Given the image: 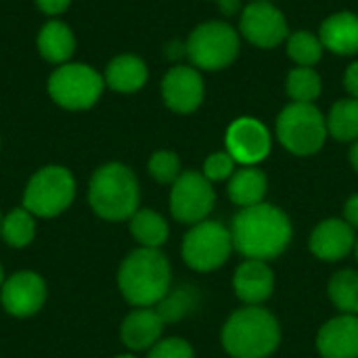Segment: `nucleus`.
I'll return each instance as SVG.
<instances>
[{
	"label": "nucleus",
	"mask_w": 358,
	"mask_h": 358,
	"mask_svg": "<svg viewBox=\"0 0 358 358\" xmlns=\"http://www.w3.org/2000/svg\"><path fill=\"white\" fill-rule=\"evenodd\" d=\"M292 222L275 206L258 203L243 208L231 227L233 248L248 260H273L285 252L292 241Z\"/></svg>",
	"instance_id": "f257e3e1"
},
{
	"label": "nucleus",
	"mask_w": 358,
	"mask_h": 358,
	"mask_svg": "<svg viewBox=\"0 0 358 358\" xmlns=\"http://www.w3.org/2000/svg\"><path fill=\"white\" fill-rule=\"evenodd\" d=\"M170 262L159 250L138 248L130 252L117 273L122 296L136 308H153L170 292Z\"/></svg>",
	"instance_id": "f03ea898"
},
{
	"label": "nucleus",
	"mask_w": 358,
	"mask_h": 358,
	"mask_svg": "<svg viewBox=\"0 0 358 358\" xmlns=\"http://www.w3.org/2000/svg\"><path fill=\"white\" fill-rule=\"evenodd\" d=\"M88 201L92 212L103 220H130L141 201V189L134 172L115 162L101 166L90 178Z\"/></svg>",
	"instance_id": "7ed1b4c3"
},
{
	"label": "nucleus",
	"mask_w": 358,
	"mask_h": 358,
	"mask_svg": "<svg viewBox=\"0 0 358 358\" xmlns=\"http://www.w3.org/2000/svg\"><path fill=\"white\" fill-rule=\"evenodd\" d=\"M279 342L277 319L258 306L233 313L222 329V346L233 358H266L277 350Z\"/></svg>",
	"instance_id": "20e7f679"
},
{
	"label": "nucleus",
	"mask_w": 358,
	"mask_h": 358,
	"mask_svg": "<svg viewBox=\"0 0 358 358\" xmlns=\"http://www.w3.org/2000/svg\"><path fill=\"white\" fill-rule=\"evenodd\" d=\"M73 174L63 166H46L29 178L23 191V208L36 218H55L73 203Z\"/></svg>",
	"instance_id": "39448f33"
},
{
	"label": "nucleus",
	"mask_w": 358,
	"mask_h": 358,
	"mask_svg": "<svg viewBox=\"0 0 358 358\" xmlns=\"http://www.w3.org/2000/svg\"><path fill=\"white\" fill-rule=\"evenodd\" d=\"M277 136L287 151L296 155H313L325 143V117L313 103H292L277 120Z\"/></svg>",
	"instance_id": "423d86ee"
},
{
	"label": "nucleus",
	"mask_w": 358,
	"mask_h": 358,
	"mask_svg": "<svg viewBox=\"0 0 358 358\" xmlns=\"http://www.w3.org/2000/svg\"><path fill=\"white\" fill-rule=\"evenodd\" d=\"M103 86L105 80L99 71L84 63H65L48 78V94L52 101L71 111L92 107L99 101Z\"/></svg>",
	"instance_id": "0eeeda50"
},
{
	"label": "nucleus",
	"mask_w": 358,
	"mask_h": 358,
	"mask_svg": "<svg viewBox=\"0 0 358 358\" xmlns=\"http://www.w3.org/2000/svg\"><path fill=\"white\" fill-rule=\"evenodd\" d=\"M233 250L231 231L220 222L201 220L191 227V231L182 239V260L187 266L199 273L216 271L222 266Z\"/></svg>",
	"instance_id": "6e6552de"
},
{
	"label": "nucleus",
	"mask_w": 358,
	"mask_h": 358,
	"mask_svg": "<svg viewBox=\"0 0 358 358\" xmlns=\"http://www.w3.org/2000/svg\"><path fill=\"white\" fill-rule=\"evenodd\" d=\"M237 52H239L237 31L220 21H210L199 25L187 42V55L201 69L227 67L235 61Z\"/></svg>",
	"instance_id": "1a4fd4ad"
},
{
	"label": "nucleus",
	"mask_w": 358,
	"mask_h": 358,
	"mask_svg": "<svg viewBox=\"0 0 358 358\" xmlns=\"http://www.w3.org/2000/svg\"><path fill=\"white\" fill-rule=\"evenodd\" d=\"M216 193L199 172H182L170 191V212L182 224H197L214 210Z\"/></svg>",
	"instance_id": "9d476101"
},
{
	"label": "nucleus",
	"mask_w": 358,
	"mask_h": 358,
	"mask_svg": "<svg viewBox=\"0 0 358 358\" xmlns=\"http://www.w3.org/2000/svg\"><path fill=\"white\" fill-rule=\"evenodd\" d=\"M48 296L44 279L34 271H19L4 279L0 289V302L10 317L27 319L40 313Z\"/></svg>",
	"instance_id": "9b49d317"
},
{
	"label": "nucleus",
	"mask_w": 358,
	"mask_h": 358,
	"mask_svg": "<svg viewBox=\"0 0 358 358\" xmlns=\"http://www.w3.org/2000/svg\"><path fill=\"white\" fill-rule=\"evenodd\" d=\"M243 36L262 48H273L287 38V21L271 2H252L241 15Z\"/></svg>",
	"instance_id": "f8f14e48"
},
{
	"label": "nucleus",
	"mask_w": 358,
	"mask_h": 358,
	"mask_svg": "<svg viewBox=\"0 0 358 358\" xmlns=\"http://www.w3.org/2000/svg\"><path fill=\"white\" fill-rule=\"evenodd\" d=\"M227 151L243 166L262 162L271 151V134L264 124L252 117H241L227 132Z\"/></svg>",
	"instance_id": "ddd939ff"
},
{
	"label": "nucleus",
	"mask_w": 358,
	"mask_h": 358,
	"mask_svg": "<svg viewBox=\"0 0 358 358\" xmlns=\"http://www.w3.org/2000/svg\"><path fill=\"white\" fill-rule=\"evenodd\" d=\"M164 101L172 111L191 113L201 105L203 99V80L193 67H172L162 82Z\"/></svg>",
	"instance_id": "4468645a"
},
{
	"label": "nucleus",
	"mask_w": 358,
	"mask_h": 358,
	"mask_svg": "<svg viewBox=\"0 0 358 358\" xmlns=\"http://www.w3.org/2000/svg\"><path fill=\"white\" fill-rule=\"evenodd\" d=\"M323 358H358V315H342L325 323L317 336Z\"/></svg>",
	"instance_id": "2eb2a0df"
},
{
	"label": "nucleus",
	"mask_w": 358,
	"mask_h": 358,
	"mask_svg": "<svg viewBox=\"0 0 358 358\" xmlns=\"http://www.w3.org/2000/svg\"><path fill=\"white\" fill-rule=\"evenodd\" d=\"M355 229L340 218H329L317 224L310 235V250L317 258L336 262L350 254L355 248Z\"/></svg>",
	"instance_id": "dca6fc26"
},
{
	"label": "nucleus",
	"mask_w": 358,
	"mask_h": 358,
	"mask_svg": "<svg viewBox=\"0 0 358 358\" xmlns=\"http://www.w3.org/2000/svg\"><path fill=\"white\" fill-rule=\"evenodd\" d=\"M233 287L239 300L250 306H258L260 302L268 300L275 287V275L262 260H245L235 271Z\"/></svg>",
	"instance_id": "f3484780"
},
{
	"label": "nucleus",
	"mask_w": 358,
	"mask_h": 358,
	"mask_svg": "<svg viewBox=\"0 0 358 358\" xmlns=\"http://www.w3.org/2000/svg\"><path fill=\"white\" fill-rule=\"evenodd\" d=\"M164 325L166 323L162 321L155 308H136L124 319L120 336L124 346L134 352L151 350L162 340Z\"/></svg>",
	"instance_id": "a211bd4d"
},
{
	"label": "nucleus",
	"mask_w": 358,
	"mask_h": 358,
	"mask_svg": "<svg viewBox=\"0 0 358 358\" xmlns=\"http://www.w3.org/2000/svg\"><path fill=\"white\" fill-rule=\"evenodd\" d=\"M321 42L336 55L358 52V15L336 13L321 25Z\"/></svg>",
	"instance_id": "6ab92c4d"
},
{
	"label": "nucleus",
	"mask_w": 358,
	"mask_h": 358,
	"mask_svg": "<svg viewBox=\"0 0 358 358\" xmlns=\"http://www.w3.org/2000/svg\"><path fill=\"white\" fill-rule=\"evenodd\" d=\"M105 82L117 92H134L147 82V65L134 55L115 57L105 71Z\"/></svg>",
	"instance_id": "aec40b11"
},
{
	"label": "nucleus",
	"mask_w": 358,
	"mask_h": 358,
	"mask_svg": "<svg viewBox=\"0 0 358 358\" xmlns=\"http://www.w3.org/2000/svg\"><path fill=\"white\" fill-rule=\"evenodd\" d=\"M76 48L71 29L61 21H48L38 36V50L50 63H65Z\"/></svg>",
	"instance_id": "412c9836"
},
{
	"label": "nucleus",
	"mask_w": 358,
	"mask_h": 358,
	"mask_svg": "<svg viewBox=\"0 0 358 358\" xmlns=\"http://www.w3.org/2000/svg\"><path fill=\"white\" fill-rule=\"evenodd\" d=\"M266 195V176L258 168H243L231 176L229 197L241 208H252L262 203Z\"/></svg>",
	"instance_id": "4be33fe9"
},
{
	"label": "nucleus",
	"mask_w": 358,
	"mask_h": 358,
	"mask_svg": "<svg viewBox=\"0 0 358 358\" xmlns=\"http://www.w3.org/2000/svg\"><path fill=\"white\" fill-rule=\"evenodd\" d=\"M130 233L141 248L159 250L170 235L168 222L153 210H136L130 218Z\"/></svg>",
	"instance_id": "5701e85b"
},
{
	"label": "nucleus",
	"mask_w": 358,
	"mask_h": 358,
	"mask_svg": "<svg viewBox=\"0 0 358 358\" xmlns=\"http://www.w3.org/2000/svg\"><path fill=\"white\" fill-rule=\"evenodd\" d=\"M0 237L8 248L21 250L27 248L36 237V216L27 212L23 206L10 210L6 216H2Z\"/></svg>",
	"instance_id": "b1692460"
},
{
	"label": "nucleus",
	"mask_w": 358,
	"mask_h": 358,
	"mask_svg": "<svg viewBox=\"0 0 358 358\" xmlns=\"http://www.w3.org/2000/svg\"><path fill=\"white\" fill-rule=\"evenodd\" d=\"M327 132L338 141L358 138V99H344L331 107Z\"/></svg>",
	"instance_id": "393cba45"
},
{
	"label": "nucleus",
	"mask_w": 358,
	"mask_h": 358,
	"mask_svg": "<svg viewBox=\"0 0 358 358\" xmlns=\"http://www.w3.org/2000/svg\"><path fill=\"white\" fill-rule=\"evenodd\" d=\"M329 296L344 315H358V273H336L329 281Z\"/></svg>",
	"instance_id": "a878e982"
},
{
	"label": "nucleus",
	"mask_w": 358,
	"mask_h": 358,
	"mask_svg": "<svg viewBox=\"0 0 358 358\" xmlns=\"http://www.w3.org/2000/svg\"><path fill=\"white\" fill-rule=\"evenodd\" d=\"M195 302H197V296L193 287H178L174 292L170 289L162 298V302L155 304V310L164 323H174V321H180L185 315H189Z\"/></svg>",
	"instance_id": "bb28decb"
},
{
	"label": "nucleus",
	"mask_w": 358,
	"mask_h": 358,
	"mask_svg": "<svg viewBox=\"0 0 358 358\" xmlns=\"http://www.w3.org/2000/svg\"><path fill=\"white\" fill-rule=\"evenodd\" d=\"M287 94L294 103H313L321 94V78L313 67H298L287 76Z\"/></svg>",
	"instance_id": "cd10ccee"
},
{
	"label": "nucleus",
	"mask_w": 358,
	"mask_h": 358,
	"mask_svg": "<svg viewBox=\"0 0 358 358\" xmlns=\"http://www.w3.org/2000/svg\"><path fill=\"white\" fill-rule=\"evenodd\" d=\"M287 55L300 67H310L321 59L323 42H321V38H317L308 31H296L287 40Z\"/></svg>",
	"instance_id": "c85d7f7f"
},
{
	"label": "nucleus",
	"mask_w": 358,
	"mask_h": 358,
	"mask_svg": "<svg viewBox=\"0 0 358 358\" xmlns=\"http://www.w3.org/2000/svg\"><path fill=\"white\" fill-rule=\"evenodd\" d=\"M149 174L162 185H174L180 176V162L178 155L172 151H157L149 159Z\"/></svg>",
	"instance_id": "c756f323"
},
{
	"label": "nucleus",
	"mask_w": 358,
	"mask_h": 358,
	"mask_svg": "<svg viewBox=\"0 0 358 358\" xmlns=\"http://www.w3.org/2000/svg\"><path fill=\"white\" fill-rule=\"evenodd\" d=\"M235 174V159L231 157V153L227 151H220V153H214L206 159L203 164V176L214 182V180H224L229 176Z\"/></svg>",
	"instance_id": "7c9ffc66"
},
{
	"label": "nucleus",
	"mask_w": 358,
	"mask_h": 358,
	"mask_svg": "<svg viewBox=\"0 0 358 358\" xmlns=\"http://www.w3.org/2000/svg\"><path fill=\"white\" fill-rule=\"evenodd\" d=\"M147 358H195V352L191 344L182 338H168L159 340L151 350Z\"/></svg>",
	"instance_id": "2f4dec72"
},
{
	"label": "nucleus",
	"mask_w": 358,
	"mask_h": 358,
	"mask_svg": "<svg viewBox=\"0 0 358 358\" xmlns=\"http://www.w3.org/2000/svg\"><path fill=\"white\" fill-rule=\"evenodd\" d=\"M71 0H36L38 8L46 15H61L67 6H69Z\"/></svg>",
	"instance_id": "473e14b6"
},
{
	"label": "nucleus",
	"mask_w": 358,
	"mask_h": 358,
	"mask_svg": "<svg viewBox=\"0 0 358 358\" xmlns=\"http://www.w3.org/2000/svg\"><path fill=\"white\" fill-rule=\"evenodd\" d=\"M344 216H346V222L352 227V229H358V195H352L344 208Z\"/></svg>",
	"instance_id": "72a5a7b5"
},
{
	"label": "nucleus",
	"mask_w": 358,
	"mask_h": 358,
	"mask_svg": "<svg viewBox=\"0 0 358 358\" xmlns=\"http://www.w3.org/2000/svg\"><path fill=\"white\" fill-rule=\"evenodd\" d=\"M346 88H348V92L358 99V63H352L350 67H348V71H346Z\"/></svg>",
	"instance_id": "f704fd0d"
},
{
	"label": "nucleus",
	"mask_w": 358,
	"mask_h": 358,
	"mask_svg": "<svg viewBox=\"0 0 358 358\" xmlns=\"http://www.w3.org/2000/svg\"><path fill=\"white\" fill-rule=\"evenodd\" d=\"M218 2H220V8L224 15H233L239 8V0H218Z\"/></svg>",
	"instance_id": "c9c22d12"
},
{
	"label": "nucleus",
	"mask_w": 358,
	"mask_h": 358,
	"mask_svg": "<svg viewBox=\"0 0 358 358\" xmlns=\"http://www.w3.org/2000/svg\"><path fill=\"white\" fill-rule=\"evenodd\" d=\"M350 162H352L355 170L358 172V143H355V147H352V151H350Z\"/></svg>",
	"instance_id": "e433bc0d"
},
{
	"label": "nucleus",
	"mask_w": 358,
	"mask_h": 358,
	"mask_svg": "<svg viewBox=\"0 0 358 358\" xmlns=\"http://www.w3.org/2000/svg\"><path fill=\"white\" fill-rule=\"evenodd\" d=\"M2 283H4V271H2V264H0V289H2Z\"/></svg>",
	"instance_id": "4c0bfd02"
},
{
	"label": "nucleus",
	"mask_w": 358,
	"mask_h": 358,
	"mask_svg": "<svg viewBox=\"0 0 358 358\" xmlns=\"http://www.w3.org/2000/svg\"><path fill=\"white\" fill-rule=\"evenodd\" d=\"M115 358H136L134 355H120V357H115Z\"/></svg>",
	"instance_id": "58836bf2"
},
{
	"label": "nucleus",
	"mask_w": 358,
	"mask_h": 358,
	"mask_svg": "<svg viewBox=\"0 0 358 358\" xmlns=\"http://www.w3.org/2000/svg\"><path fill=\"white\" fill-rule=\"evenodd\" d=\"M0 227H2V214H0Z\"/></svg>",
	"instance_id": "ea45409f"
},
{
	"label": "nucleus",
	"mask_w": 358,
	"mask_h": 358,
	"mask_svg": "<svg viewBox=\"0 0 358 358\" xmlns=\"http://www.w3.org/2000/svg\"><path fill=\"white\" fill-rule=\"evenodd\" d=\"M258 2H268V0H258Z\"/></svg>",
	"instance_id": "a19ab883"
},
{
	"label": "nucleus",
	"mask_w": 358,
	"mask_h": 358,
	"mask_svg": "<svg viewBox=\"0 0 358 358\" xmlns=\"http://www.w3.org/2000/svg\"><path fill=\"white\" fill-rule=\"evenodd\" d=\"M357 258H358V243H357Z\"/></svg>",
	"instance_id": "79ce46f5"
}]
</instances>
